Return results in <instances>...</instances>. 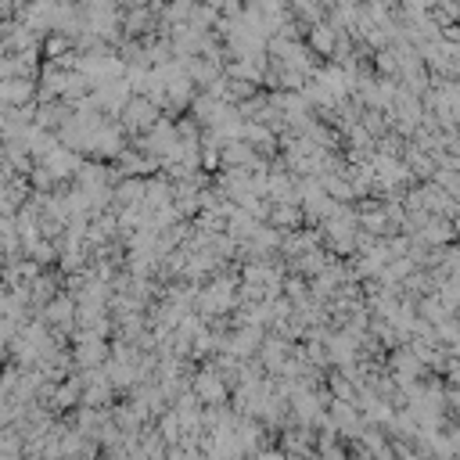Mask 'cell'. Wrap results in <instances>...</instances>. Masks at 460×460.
I'll return each mask as SVG.
<instances>
[{
	"mask_svg": "<svg viewBox=\"0 0 460 460\" xmlns=\"http://www.w3.org/2000/svg\"><path fill=\"white\" fill-rule=\"evenodd\" d=\"M133 4H140V0H133Z\"/></svg>",
	"mask_w": 460,
	"mask_h": 460,
	"instance_id": "6da1fadb",
	"label": "cell"
}]
</instances>
